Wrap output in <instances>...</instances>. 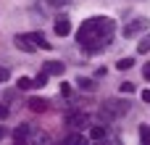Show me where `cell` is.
<instances>
[{
	"label": "cell",
	"mask_w": 150,
	"mask_h": 145,
	"mask_svg": "<svg viewBox=\"0 0 150 145\" xmlns=\"http://www.w3.org/2000/svg\"><path fill=\"white\" fill-rule=\"evenodd\" d=\"M8 77H11V71H8L5 66H0V85H5V82H8Z\"/></svg>",
	"instance_id": "cell-20"
},
{
	"label": "cell",
	"mask_w": 150,
	"mask_h": 145,
	"mask_svg": "<svg viewBox=\"0 0 150 145\" xmlns=\"http://www.w3.org/2000/svg\"><path fill=\"white\" fill-rule=\"evenodd\" d=\"M129 92H134V85L132 82H121V95H129Z\"/></svg>",
	"instance_id": "cell-19"
},
{
	"label": "cell",
	"mask_w": 150,
	"mask_h": 145,
	"mask_svg": "<svg viewBox=\"0 0 150 145\" xmlns=\"http://www.w3.org/2000/svg\"><path fill=\"white\" fill-rule=\"evenodd\" d=\"M90 140H105L108 137V132H105V127H90V135H87Z\"/></svg>",
	"instance_id": "cell-11"
},
{
	"label": "cell",
	"mask_w": 150,
	"mask_h": 145,
	"mask_svg": "<svg viewBox=\"0 0 150 145\" xmlns=\"http://www.w3.org/2000/svg\"><path fill=\"white\" fill-rule=\"evenodd\" d=\"M113 34H116V21L111 16H90L76 29V42H79L82 50L98 53V50L111 45Z\"/></svg>",
	"instance_id": "cell-1"
},
{
	"label": "cell",
	"mask_w": 150,
	"mask_h": 145,
	"mask_svg": "<svg viewBox=\"0 0 150 145\" xmlns=\"http://www.w3.org/2000/svg\"><path fill=\"white\" fill-rule=\"evenodd\" d=\"M66 122H69L71 127H84V124H87V114H84V111H71V114L66 116Z\"/></svg>",
	"instance_id": "cell-6"
},
{
	"label": "cell",
	"mask_w": 150,
	"mask_h": 145,
	"mask_svg": "<svg viewBox=\"0 0 150 145\" xmlns=\"http://www.w3.org/2000/svg\"><path fill=\"white\" fill-rule=\"evenodd\" d=\"M29 37L34 40V45H37V48H45V50H50V42H47V40H45L40 32H29Z\"/></svg>",
	"instance_id": "cell-12"
},
{
	"label": "cell",
	"mask_w": 150,
	"mask_h": 145,
	"mask_svg": "<svg viewBox=\"0 0 150 145\" xmlns=\"http://www.w3.org/2000/svg\"><path fill=\"white\" fill-rule=\"evenodd\" d=\"M132 63H134L132 58H121V61H116V69L119 71H127V69H132Z\"/></svg>",
	"instance_id": "cell-16"
},
{
	"label": "cell",
	"mask_w": 150,
	"mask_h": 145,
	"mask_svg": "<svg viewBox=\"0 0 150 145\" xmlns=\"http://www.w3.org/2000/svg\"><path fill=\"white\" fill-rule=\"evenodd\" d=\"M76 87L92 92V90H95V79H90V77H79V79H76Z\"/></svg>",
	"instance_id": "cell-10"
},
{
	"label": "cell",
	"mask_w": 150,
	"mask_h": 145,
	"mask_svg": "<svg viewBox=\"0 0 150 145\" xmlns=\"http://www.w3.org/2000/svg\"><path fill=\"white\" fill-rule=\"evenodd\" d=\"M13 140L21 145H34V143H47V135L40 132L34 124H21L16 132H13Z\"/></svg>",
	"instance_id": "cell-3"
},
{
	"label": "cell",
	"mask_w": 150,
	"mask_h": 145,
	"mask_svg": "<svg viewBox=\"0 0 150 145\" xmlns=\"http://www.w3.org/2000/svg\"><path fill=\"white\" fill-rule=\"evenodd\" d=\"M53 29H55V34H58V37H66V34L71 32V21H69L66 16H61V18L55 21V26H53Z\"/></svg>",
	"instance_id": "cell-7"
},
{
	"label": "cell",
	"mask_w": 150,
	"mask_h": 145,
	"mask_svg": "<svg viewBox=\"0 0 150 145\" xmlns=\"http://www.w3.org/2000/svg\"><path fill=\"white\" fill-rule=\"evenodd\" d=\"M3 137H5V129H3V127H0V140H3Z\"/></svg>",
	"instance_id": "cell-25"
},
{
	"label": "cell",
	"mask_w": 150,
	"mask_h": 145,
	"mask_svg": "<svg viewBox=\"0 0 150 145\" xmlns=\"http://www.w3.org/2000/svg\"><path fill=\"white\" fill-rule=\"evenodd\" d=\"M129 114V103L127 100H119V98H108L103 100V106L98 108V116L100 122H119Z\"/></svg>",
	"instance_id": "cell-2"
},
{
	"label": "cell",
	"mask_w": 150,
	"mask_h": 145,
	"mask_svg": "<svg viewBox=\"0 0 150 145\" xmlns=\"http://www.w3.org/2000/svg\"><path fill=\"white\" fill-rule=\"evenodd\" d=\"M32 82H34V79H29V77H18V90H29Z\"/></svg>",
	"instance_id": "cell-17"
},
{
	"label": "cell",
	"mask_w": 150,
	"mask_h": 145,
	"mask_svg": "<svg viewBox=\"0 0 150 145\" xmlns=\"http://www.w3.org/2000/svg\"><path fill=\"white\" fill-rule=\"evenodd\" d=\"M140 140H142V143H148V140H150V129L140 127Z\"/></svg>",
	"instance_id": "cell-21"
},
{
	"label": "cell",
	"mask_w": 150,
	"mask_h": 145,
	"mask_svg": "<svg viewBox=\"0 0 150 145\" xmlns=\"http://www.w3.org/2000/svg\"><path fill=\"white\" fill-rule=\"evenodd\" d=\"M13 45H16L18 50H24V53H34V50H37V45H34V40H32L29 34H16V37H13Z\"/></svg>",
	"instance_id": "cell-5"
},
{
	"label": "cell",
	"mask_w": 150,
	"mask_h": 145,
	"mask_svg": "<svg viewBox=\"0 0 150 145\" xmlns=\"http://www.w3.org/2000/svg\"><path fill=\"white\" fill-rule=\"evenodd\" d=\"M45 108H47V100H45V98H32V100H29V111L42 114Z\"/></svg>",
	"instance_id": "cell-9"
},
{
	"label": "cell",
	"mask_w": 150,
	"mask_h": 145,
	"mask_svg": "<svg viewBox=\"0 0 150 145\" xmlns=\"http://www.w3.org/2000/svg\"><path fill=\"white\" fill-rule=\"evenodd\" d=\"M145 29H148V18H134V21H129L124 26V37H134V34H140Z\"/></svg>",
	"instance_id": "cell-4"
},
{
	"label": "cell",
	"mask_w": 150,
	"mask_h": 145,
	"mask_svg": "<svg viewBox=\"0 0 150 145\" xmlns=\"http://www.w3.org/2000/svg\"><path fill=\"white\" fill-rule=\"evenodd\" d=\"M66 143H69V145H76V143H84V135H69V137H66Z\"/></svg>",
	"instance_id": "cell-18"
},
{
	"label": "cell",
	"mask_w": 150,
	"mask_h": 145,
	"mask_svg": "<svg viewBox=\"0 0 150 145\" xmlns=\"http://www.w3.org/2000/svg\"><path fill=\"white\" fill-rule=\"evenodd\" d=\"M63 69H66V66H63L61 61H45V71H47L50 77H61Z\"/></svg>",
	"instance_id": "cell-8"
},
{
	"label": "cell",
	"mask_w": 150,
	"mask_h": 145,
	"mask_svg": "<svg viewBox=\"0 0 150 145\" xmlns=\"http://www.w3.org/2000/svg\"><path fill=\"white\" fill-rule=\"evenodd\" d=\"M142 77H145V82H150V61L145 63V69H142Z\"/></svg>",
	"instance_id": "cell-22"
},
{
	"label": "cell",
	"mask_w": 150,
	"mask_h": 145,
	"mask_svg": "<svg viewBox=\"0 0 150 145\" xmlns=\"http://www.w3.org/2000/svg\"><path fill=\"white\" fill-rule=\"evenodd\" d=\"M45 5H50V8H66V5H71V0H42Z\"/></svg>",
	"instance_id": "cell-15"
},
{
	"label": "cell",
	"mask_w": 150,
	"mask_h": 145,
	"mask_svg": "<svg viewBox=\"0 0 150 145\" xmlns=\"http://www.w3.org/2000/svg\"><path fill=\"white\" fill-rule=\"evenodd\" d=\"M47 77H50V74H47V71L42 69V71H40V74L34 77V82H32V87H45V85H47Z\"/></svg>",
	"instance_id": "cell-14"
},
{
	"label": "cell",
	"mask_w": 150,
	"mask_h": 145,
	"mask_svg": "<svg viewBox=\"0 0 150 145\" xmlns=\"http://www.w3.org/2000/svg\"><path fill=\"white\" fill-rule=\"evenodd\" d=\"M137 53H142V55L150 53V32H148V34H142V40L137 42Z\"/></svg>",
	"instance_id": "cell-13"
},
{
	"label": "cell",
	"mask_w": 150,
	"mask_h": 145,
	"mask_svg": "<svg viewBox=\"0 0 150 145\" xmlns=\"http://www.w3.org/2000/svg\"><path fill=\"white\" fill-rule=\"evenodd\" d=\"M5 116H8V108H5V106H0V119H5Z\"/></svg>",
	"instance_id": "cell-24"
},
{
	"label": "cell",
	"mask_w": 150,
	"mask_h": 145,
	"mask_svg": "<svg viewBox=\"0 0 150 145\" xmlns=\"http://www.w3.org/2000/svg\"><path fill=\"white\" fill-rule=\"evenodd\" d=\"M142 100H145V103H150V90H142Z\"/></svg>",
	"instance_id": "cell-23"
}]
</instances>
